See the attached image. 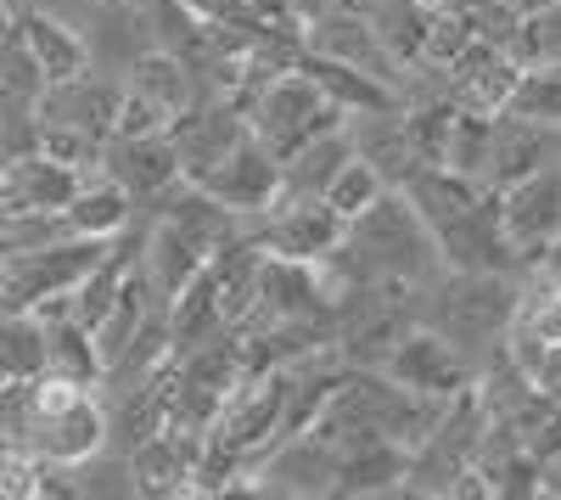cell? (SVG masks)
Here are the masks:
<instances>
[{
	"label": "cell",
	"mask_w": 561,
	"mask_h": 500,
	"mask_svg": "<svg viewBox=\"0 0 561 500\" xmlns=\"http://www.w3.org/2000/svg\"><path fill=\"white\" fill-rule=\"evenodd\" d=\"M517 298L523 276H511V270H444L433 287H421V321L438 327L483 372V360L505 349Z\"/></svg>",
	"instance_id": "1"
},
{
	"label": "cell",
	"mask_w": 561,
	"mask_h": 500,
	"mask_svg": "<svg viewBox=\"0 0 561 500\" xmlns=\"http://www.w3.org/2000/svg\"><path fill=\"white\" fill-rule=\"evenodd\" d=\"M343 253L354 259V270L365 282H410V287H433L444 276V253L427 231L421 208L410 203L404 186H388L359 219H348L343 231Z\"/></svg>",
	"instance_id": "2"
},
{
	"label": "cell",
	"mask_w": 561,
	"mask_h": 500,
	"mask_svg": "<svg viewBox=\"0 0 561 500\" xmlns=\"http://www.w3.org/2000/svg\"><path fill=\"white\" fill-rule=\"evenodd\" d=\"M248 124H253V135L275 158H293L304 141H314V135L348 124V113L325 96V90L304 68H287V73H275V79L259 84V96L248 107Z\"/></svg>",
	"instance_id": "3"
},
{
	"label": "cell",
	"mask_w": 561,
	"mask_h": 500,
	"mask_svg": "<svg viewBox=\"0 0 561 500\" xmlns=\"http://www.w3.org/2000/svg\"><path fill=\"white\" fill-rule=\"evenodd\" d=\"M107 253H113V237H57V242H39V248H18L0 264V304L7 309H39L51 298H68Z\"/></svg>",
	"instance_id": "4"
},
{
	"label": "cell",
	"mask_w": 561,
	"mask_h": 500,
	"mask_svg": "<svg viewBox=\"0 0 561 500\" xmlns=\"http://www.w3.org/2000/svg\"><path fill=\"white\" fill-rule=\"evenodd\" d=\"M348 225L325 208V197H275L259 214H242V237L280 259H325Z\"/></svg>",
	"instance_id": "5"
},
{
	"label": "cell",
	"mask_w": 561,
	"mask_h": 500,
	"mask_svg": "<svg viewBox=\"0 0 561 500\" xmlns=\"http://www.w3.org/2000/svg\"><path fill=\"white\" fill-rule=\"evenodd\" d=\"M500 225H505V242L517 253L523 276L561 242V163H545L523 180H511L500 192Z\"/></svg>",
	"instance_id": "6"
},
{
	"label": "cell",
	"mask_w": 561,
	"mask_h": 500,
	"mask_svg": "<svg viewBox=\"0 0 561 500\" xmlns=\"http://www.w3.org/2000/svg\"><path fill=\"white\" fill-rule=\"evenodd\" d=\"M393 383H404V388H415V394H427V399H455V394H466L478 383V366L466 360L438 327H427V321H415L399 343H393V354H388V366H382Z\"/></svg>",
	"instance_id": "7"
},
{
	"label": "cell",
	"mask_w": 561,
	"mask_h": 500,
	"mask_svg": "<svg viewBox=\"0 0 561 500\" xmlns=\"http://www.w3.org/2000/svg\"><path fill=\"white\" fill-rule=\"evenodd\" d=\"M304 45H309L314 57L365 68V73H377L382 84L404 90V68L382 52V39H377V29H370V18L359 12V0H332L325 12H314V18L304 23ZM399 102H404V96H399Z\"/></svg>",
	"instance_id": "8"
},
{
	"label": "cell",
	"mask_w": 561,
	"mask_h": 500,
	"mask_svg": "<svg viewBox=\"0 0 561 500\" xmlns=\"http://www.w3.org/2000/svg\"><path fill=\"white\" fill-rule=\"evenodd\" d=\"M505 354L528 372L534 388L561 399V298L539 282H523L517 315H511L505 332Z\"/></svg>",
	"instance_id": "9"
},
{
	"label": "cell",
	"mask_w": 561,
	"mask_h": 500,
	"mask_svg": "<svg viewBox=\"0 0 561 500\" xmlns=\"http://www.w3.org/2000/svg\"><path fill=\"white\" fill-rule=\"evenodd\" d=\"M337 467H343V450L320 439L314 428H304L259 456L253 495H337Z\"/></svg>",
	"instance_id": "10"
},
{
	"label": "cell",
	"mask_w": 561,
	"mask_h": 500,
	"mask_svg": "<svg viewBox=\"0 0 561 500\" xmlns=\"http://www.w3.org/2000/svg\"><path fill=\"white\" fill-rule=\"evenodd\" d=\"M102 174H113L118 186L147 208L158 203L174 180H185L180 169V147H174V135H107V147H102Z\"/></svg>",
	"instance_id": "11"
},
{
	"label": "cell",
	"mask_w": 561,
	"mask_h": 500,
	"mask_svg": "<svg viewBox=\"0 0 561 500\" xmlns=\"http://www.w3.org/2000/svg\"><path fill=\"white\" fill-rule=\"evenodd\" d=\"M545 163H561V124L550 118H528V113H494V147H489V169L483 186L505 192L511 180H523Z\"/></svg>",
	"instance_id": "12"
},
{
	"label": "cell",
	"mask_w": 561,
	"mask_h": 500,
	"mask_svg": "<svg viewBox=\"0 0 561 500\" xmlns=\"http://www.w3.org/2000/svg\"><path fill=\"white\" fill-rule=\"evenodd\" d=\"M124 96V79L102 73V68H84L73 79H57L39 90V124H68V129H90V135H113V113Z\"/></svg>",
	"instance_id": "13"
},
{
	"label": "cell",
	"mask_w": 561,
	"mask_h": 500,
	"mask_svg": "<svg viewBox=\"0 0 561 500\" xmlns=\"http://www.w3.org/2000/svg\"><path fill=\"white\" fill-rule=\"evenodd\" d=\"M79 186L84 174L57 163L51 152H23L12 163H0V203H7V214H62Z\"/></svg>",
	"instance_id": "14"
},
{
	"label": "cell",
	"mask_w": 561,
	"mask_h": 500,
	"mask_svg": "<svg viewBox=\"0 0 561 500\" xmlns=\"http://www.w3.org/2000/svg\"><path fill=\"white\" fill-rule=\"evenodd\" d=\"M197 186L214 192L225 208H237V214H259V208H270L275 192H280V158L259 141V135H248V141L230 152L225 163H214Z\"/></svg>",
	"instance_id": "15"
},
{
	"label": "cell",
	"mask_w": 561,
	"mask_h": 500,
	"mask_svg": "<svg viewBox=\"0 0 561 500\" xmlns=\"http://www.w3.org/2000/svg\"><path fill=\"white\" fill-rule=\"evenodd\" d=\"M348 135H354V152L377 169L388 186H410V180L427 169V163H421V152H415L404 102L399 107H377V113H348Z\"/></svg>",
	"instance_id": "16"
},
{
	"label": "cell",
	"mask_w": 561,
	"mask_h": 500,
	"mask_svg": "<svg viewBox=\"0 0 561 500\" xmlns=\"http://www.w3.org/2000/svg\"><path fill=\"white\" fill-rule=\"evenodd\" d=\"M203 444H208V433H192V428H158L147 444H135L129 450L135 495H192Z\"/></svg>",
	"instance_id": "17"
},
{
	"label": "cell",
	"mask_w": 561,
	"mask_h": 500,
	"mask_svg": "<svg viewBox=\"0 0 561 500\" xmlns=\"http://www.w3.org/2000/svg\"><path fill=\"white\" fill-rule=\"evenodd\" d=\"M203 264H208V253L185 237L174 219H158V214L147 219V237H140V276H147V287H152L163 304H169L185 282H192Z\"/></svg>",
	"instance_id": "18"
},
{
	"label": "cell",
	"mask_w": 561,
	"mask_h": 500,
	"mask_svg": "<svg viewBox=\"0 0 561 500\" xmlns=\"http://www.w3.org/2000/svg\"><path fill=\"white\" fill-rule=\"evenodd\" d=\"M410 478V450L399 439H354L343 444L337 467V495H404Z\"/></svg>",
	"instance_id": "19"
},
{
	"label": "cell",
	"mask_w": 561,
	"mask_h": 500,
	"mask_svg": "<svg viewBox=\"0 0 561 500\" xmlns=\"http://www.w3.org/2000/svg\"><path fill=\"white\" fill-rule=\"evenodd\" d=\"M18 29H23V39H28V52H34L45 84L73 79V73H84V68H96L84 29L68 23V18H57V12H18Z\"/></svg>",
	"instance_id": "20"
},
{
	"label": "cell",
	"mask_w": 561,
	"mask_h": 500,
	"mask_svg": "<svg viewBox=\"0 0 561 500\" xmlns=\"http://www.w3.org/2000/svg\"><path fill=\"white\" fill-rule=\"evenodd\" d=\"M45 321V372L51 377H68L79 388H102V372H107V360H102V343L96 332H90L79 315H39Z\"/></svg>",
	"instance_id": "21"
},
{
	"label": "cell",
	"mask_w": 561,
	"mask_h": 500,
	"mask_svg": "<svg viewBox=\"0 0 561 500\" xmlns=\"http://www.w3.org/2000/svg\"><path fill=\"white\" fill-rule=\"evenodd\" d=\"M135 214H140V203L118 186L113 174H102V169H90L84 186L73 192V203L62 208L73 237H118V231H129V225H135Z\"/></svg>",
	"instance_id": "22"
},
{
	"label": "cell",
	"mask_w": 561,
	"mask_h": 500,
	"mask_svg": "<svg viewBox=\"0 0 561 500\" xmlns=\"http://www.w3.org/2000/svg\"><path fill=\"white\" fill-rule=\"evenodd\" d=\"M354 158V135L348 124L314 135V141H304L293 158H280V192L275 197H325V186L337 180V169Z\"/></svg>",
	"instance_id": "23"
},
{
	"label": "cell",
	"mask_w": 561,
	"mask_h": 500,
	"mask_svg": "<svg viewBox=\"0 0 561 500\" xmlns=\"http://www.w3.org/2000/svg\"><path fill=\"white\" fill-rule=\"evenodd\" d=\"M124 84H135L140 96H152V102H158L169 118H180L185 107H197V102H203V84H197V73L185 68L174 52H163V45H152V52H140V57L129 63Z\"/></svg>",
	"instance_id": "24"
},
{
	"label": "cell",
	"mask_w": 561,
	"mask_h": 500,
	"mask_svg": "<svg viewBox=\"0 0 561 500\" xmlns=\"http://www.w3.org/2000/svg\"><path fill=\"white\" fill-rule=\"evenodd\" d=\"M359 12L370 18V29H377L382 52L410 68L421 63V45H427V23H433V7L427 0H359Z\"/></svg>",
	"instance_id": "25"
},
{
	"label": "cell",
	"mask_w": 561,
	"mask_h": 500,
	"mask_svg": "<svg viewBox=\"0 0 561 500\" xmlns=\"http://www.w3.org/2000/svg\"><path fill=\"white\" fill-rule=\"evenodd\" d=\"M0 366L7 377H45V321L34 309L0 315Z\"/></svg>",
	"instance_id": "26"
},
{
	"label": "cell",
	"mask_w": 561,
	"mask_h": 500,
	"mask_svg": "<svg viewBox=\"0 0 561 500\" xmlns=\"http://www.w3.org/2000/svg\"><path fill=\"white\" fill-rule=\"evenodd\" d=\"M489 147H494V113H478V107H460L455 113V129H449V152L444 163L460 169V174H478L489 169Z\"/></svg>",
	"instance_id": "27"
},
{
	"label": "cell",
	"mask_w": 561,
	"mask_h": 500,
	"mask_svg": "<svg viewBox=\"0 0 561 500\" xmlns=\"http://www.w3.org/2000/svg\"><path fill=\"white\" fill-rule=\"evenodd\" d=\"M382 192H388V180H382L377 169H370L359 152H354V158L337 169V180H332V186H325V208H332V214L348 225V219H359L370 203H377Z\"/></svg>",
	"instance_id": "28"
},
{
	"label": "cell",
	"mask_w": 561,
	"mask_h": 500,
	"mask_svg": "<svg viewBox=\"0 0 561 500\" xmlns=\"http://www.w3.org/2000/svg\"><path fill=\"white\" fill-rule=\"evenodd\" d=\"M511 63H523V68H556L561 63V0L523 18L517 39H511Z\"/></svg>",
	"instance_id": "29"
},
{
	"label": "cell",
	"mask_w": 561,
	"mask_h": 500,
	"mask_svg": "<svg viewBox=\"0 0 561 500\" xmlns=\"http://www.w3.org/2000/svg\"><path fill=\"white\" fill-rule=\"evenodd\" d=\"M0 90H12V96H34V102H39V90H45V73H39L28 39L18 29V12L0 23Z\"/></svg>",
	"instance_id": "30"
},
{
	"label": "cell",
	"mask_w": 561,
	"mask_h": 500,
	"mask_svg": "<svg viewBox=\"0 0 561 500\" xmlns=\"http://www.w3.org/2000/svg\"><path fill=\"white\" fill-rule=\"evenodd\" d=\"M174 118L152 102V96H140L135 84H124V96H118V113H113V135H163Z\"/></svg>",
	"instance_id": "31"
},
{
	"label": "cell",
	"mask_w": 561,
	"mask_h": 500,
	"mask_svg": "<svg viewBox=\"0 0 561 500\" xmlns=\"http://www.w3.org/2000/svg\"><path fill=\"white\" fill-rule=\"evenodd\" d=\"M287 7H293V18H298V23H309L314 12H325V7H332V0H287Z\"/></svg>",
	"instance_id": "32"
},
{
	"label": "cell",
	"mask_w": 561,
	"mask_h": 500,
	"mask_svg": "<svg viewBox=\"0 0 561 500\" xmlns=\"http://www.w3.org/2000/svg\"><path fill=\"white\" fill-rule=\"evenodd\" d=\"M511 7H517V12L528 18V12H545V7H556V0H511Z\"/></svg>",
	"instance_id": "33"
},
{
	"label": "cell",
	"mask_w": 561,
	"mask_h": 500,
	"mask_svg": "<svg viewBox=\"0 0 561 500\" xmlns=\"http://www.w3.org/2000/svg\"><path fill=\"white\" fill-rule=\"evenodd\" d=\"M438 7H455V12H478V7H489V0H438Z\"/></svg>",
	"instance_id": "34"
},
{
	"label": "cell",
	"mask_w": 561,
	"mask_h": 500,
	"mask_svg": "<svg viewBox=\"0 0 561 500\" xmlns=\"http://www.w3.org/2000/svg\"><path fill=\"white\" fill-rule=\"evenodd\" d=\"M7 450H12V444H7V433H0V456H7Z\"/></svg>",
	"instance_id": "35"
},
{
	"label": "cell",
	"mask_w": 561,
	"mask_h": 500,
	"mask_svg": "<svg viewBox=\"0 0 561 500\" xmlns=\"http://www.w3.org/2000/svg\"><path fill=\"white\" fill-rule=\"evenodd\" d=\"M7 383H12V377H7V366H0V388H7Z\"/></svg>",
	"instance_id": "36"
},
{
	"label": "cell",
	"mask_w": 561,
	"mask_h": 500,
	"mask_svg": "<svg viewBox=\"0 0 561 500\" xmlns=\"http://www.w3.org/2000/svg\"><path fill=\"white\" fill-rule=\"evenodd\" d=\"M0 315H7V304H0Z\"/></svg>",
	"instance_id": "37"
}]
</instances>
